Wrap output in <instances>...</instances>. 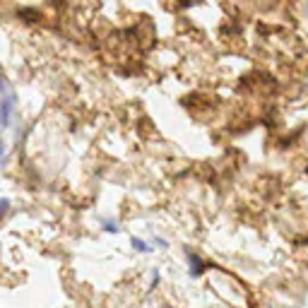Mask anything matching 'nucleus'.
Wrapping results in <instances>:
<instances>
[{"mask_svg":"<svg viewBox=\"0 0 308 308\" xmlns=\"http://www.w3.org/2000/svg\"><path fill=\"white\" fill-rule=\"evenodd\" d=\"M15 104H17V97H15V92L5 94V97H0V125H3V128H5V125H10V116H12V109H15Z\"/></svg>","mask_w":308,"mask_h":308,"instance_id":"obj_1","label":"nucleus"},{"mask_svg":"<svg viewBox=\"0 0 308 308\" xmlns=\"http://www.w3.org/2000/svg\"><path fill=\"white\" fill-rule=\"evenodd\" d=\"M188 263H190V275L193 277H198L205 272V263H202L195 253H190V251H188Z\"/></svg>","mask_w":308,"mask_h":308,"instance_id":"obj_2","label":"nucleus"},{"mask_svg":"<svg viewBox=\"0 0 308 308\" xmlns=\"http://www.w3.org/2000/svg\"><path fill=\"white\" fill-rule=\"evenodd\" d=\"M104 231H109V234H118V231H121V224H118V221H113V219L104 221Z\"/></svg>","mask_w":308,"mask_h":308,"instance_id":"obj_3","label":"nucleus"},{"mask_svg":"<svg viewBox=\"0 0 308 308\" xmlns=\"http://www.w3.org/2000/svg\"><path fill=\"white\" fill-rule=\"evenodd\" d=\"M132 248L140 251V253H149V246H147L142 239H132Z\"/></svg>","mask_w":308,"mask_h":308,"instance_id":"obj_4","label":"nucleus"},{"mask_svg":"<svg viewBox=\"0 0 308 308\" xmlns=\"http://www.w3.org/2000/svg\"><path fill=\"white\" fill-rule=\"evenodd\" d=\"M8 207H10V200H0V217H3V214H5V212H8Z\"/></svg>","mask_w":308,"mask_h":308,"instance_id":"obj_5","label":"nucleus"},{"mask_svg":"<svg viewBox=\"0 0 308 308\" xmlns=\"http://www.w3.org/2000/svg\"><path fill=\"white\" fill-rule=\"evenodd\" d=\"M0 159H3V144H0Z\"/></svg>","mask_w":308,"mask_h":308,"instance_id":"obj_6","label":"nucleus"},{"mask_svg":"<svg viewBox=\"0 0 308 308\" xmlns=\"http://www.w3.org/2000/svg\"><path fill=\"white\" fill-rule=\"evenodd\" d=\"M162 308H171V306H162Z\"/></svg>","mask_w":308,"mask_h":308,"instance_id":"obj_7","label":"nucleus"}]
</instances>
